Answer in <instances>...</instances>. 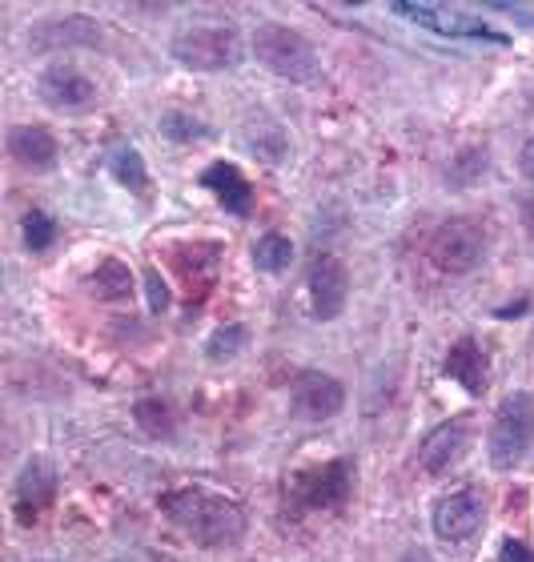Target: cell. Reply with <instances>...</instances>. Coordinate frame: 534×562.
Returning <instances> with one entry per match:
<instances>
[{"label":"cell","instance_id":"obj_10","mask_svg":"<svg viewBox=\"0 0 534 562\" xmlns=\"http://www.w3.org/2000/svg\"><path fill=\"white\" fill-rule=\"evenodd\" d=\"M36 93H41V101H45V105L73 113V109L93 105L97 85L89 81L77 65H69V60H57V65H48V69L36 77Z\"/></svg>","mask_w":534,"mask_h":562},{"label":"cell","instance_id":"obj_11","mask_svg":"<svg viewBox=\"0 0 534 562\" xmlns=\"http://www.w3.org/2000/svg\"><path fill=\"white\" fill-rule=\"evenodd\" d=\"M57 498V467L48 458H29L12 486V510L21 522H33L48 503Z\"/></svg>","mask_w":534,"mask_h":562},{"label":"cell","instance_id":"obj_27","mask_svg":"<svg viewBox=\"0 0 534 562\" xmlns=\"http://www.w3.org/2000/svg\"><path fill=\"white\" fill-rule=\"evenodd\" d=\"M402 562H430V554H426V551H410Z\"/></svg>","mask_w":534,"mask_h":562},{"label":"cell","instance_id":"obj_14","mask_svg":"<svg viewBox=\"0 0 534 562\" xmlns=\"http://www.w3.org/2000/svg\"><path fill=\"white\" fill-rule=\"evenodd\" d=\"M201 186L210 189V193H218V201L233 213V217H245V213L254 210V186L245 181L237 165L213 161L210 169L201 173Z\"/></svg>","mask_w":534,"mask_h":562},{"label":"cell","instance_id":"obj_23","mask_svg":"<svg viewBox=\"0 0 534 562\" xmlns=\"http://www.w3.org/2000/svg\"><path fill=\"white\" fill-rule=\"evenodd\" d=\"M245 346V326H221L210 341V358L221 362V358H233V353Z\"/></svg>","mask_w":534,"mask_h":562},{"label":"cell","instance_id":"obj_6","mask_svg":"<svg viewBox=\"0 0 534 562\" xmlns=\"http://www.w3.org/2000/svg\"><path fill=\"white\" fill-rule=\"evenodd\" d=\"M390 9L398 16H407V21L422 24L430 33L438 36H470V41H490V45H507V36L494 33L487 21H478L470 12L463 9H442V4H414V0H394Z\"/></svg>","mask_w":534,"mask_h":562},{"label":"cell","instance_id":"obj_26","mask_svg":"<svg viewBox=\"0 0 534 562\" xmlns=\"http://www.w3.org/2000/svg\"><path fill=\"white\" fill-rule=\"evenodd\" d=\"M519 165H523V173H526V177H531V181H534V137L526 140V145H523V157H519Z\"/></svg>","mask_w":534,"mask_h":562},{"label":"cell","instance_id":"obj_9","mask_svg":"<svg viewBox=\"0 0 534 562\" xmlns=\"http://www.w3.org/2000/svg\"><path fill=\"white\" fill-rule=\"evenodd\" d=\"M290 402H293V414H298V418L325 422L346 406V390H342L337 378L322 374V370H302V374L293 378Z\"/></svg>","mask_w":534,"mask_h":562},{"label":"cell","instance_id":"obj_15","mask_svg":"<svg viewBox=\"0 0 534 562\" xmlns=\"http://www.w3.org/2000/svg\"><path fill=\"white\" fill-rule=\"evenodd\" d=\"M446 378H454L466 394L487 390V350L475 338H458L446 353Z\"/></svg>","mask_w":534,"mask_h":562},{"label":"cell","instance_id":"obj_8","mask_svg":"<svg viewBox=\"0 0 534 562\" xmlns=\"http://www.w3.org/2000/svg\"><path fill=\"white\" fill-rule=\"evenodd\" d=\"M482 518H487L482 491L478 486H463V491H450L446 498H438V506H434V535L442 542H466L478 535Z\"/></svg>","mask_w":534,"mask_h":562},{"label":"cell","instance_id":"obj_7","mask_svg":"<svg viewBox=\"0 0 534 562\" xmlns=\"http://www.w3.org/2000/svg\"><path fill=\"white\" fill-rule=\"evenodd\" d=\"M482 249H487V234L466 217L438 225V234L430 237V258L446 273H470L482 261Z\"/></svg>","mask_w":534,"mask_h":562},{"label":"cell","instance_id":"obj_21","mask_svg":"<svg viewBox=\"0 0 534 562\" xmlns=\"http://www.w3.org/2000/svg\"><path fill=\"white\" fill-rule=\"evenodd\" d=\"M162 133L174 140V145H186V140H193V137H205L210 130H205L201 121L189 117V113H169V117L162 121Z\"/></svg>","mask_w":534,"mask_h":562},{"label":"cell","instance_id":"obj_12","mask_svg":"<svg viewBox=\"0 0 534 562\" xmlns=\"http://www.w3.org/2000/svg\"><path fill=\"white\" fill-rule=\"evenodd\" d=\"M346 297H349L346 266L337 258H330V254L314 258V266H310V314L330 322V317H337L346 310Z\"/></svg>","mask_w":534,"mask_h":562},{"label":"cell","instance_id":"obj_20","mask_svg":"<svg viewBox=\"0 0 534 562\" xmlns=\"http://www.w3.org/2000/svg\"><path fill=\"white\" fill-rule=\"evenodd\" d=\"M89 36H93V29H89L81 16H73L69 24L57 21V24H45V29H36L33 45L36 48H57V41H65V45H69V41H89Z\"/></svg>","mask_w":534,"mask_h":562},{"label":"cell","instance_id":"obj_17","mask_svg":"<svg viewBox=\"0 0 534 562\" xmlns=\"http://www.w3.org/2000/svg\"><path fill=\"white\" fill-rule=\"evenodd\" d=\"M89 290H93L97 297L121 302V297H129V293H133V273H129L125 261L105 258V261H101V266L93 270V278H89Z\"/></svg>","mask_w":534,"mask_h":562},{"label":"cell","instance_id":"obj_4","mask_svg":"<svg viewBox=\"0 0 534 562\" xmlns=\"http://www.w3.org/2000/svg\"><path fill=\"white\" fill-rule=\"evenodd\" d=\"M354 482H358V470L349 458H334L325 467L298 470L290 482H286V494H290L293 506L302 510H334L354 494Z\"/></svg>","mask_w":534,"mask_h":562},{"label":"cell","instance_id":"obj_13","mask_svg":"<svg viewBox=\"0 0 534 562\" xmlns=\"http://www.w3.org/2000/svg\"><path fill=\"white\" fill-rule=\"evenodd\" d=\"M466 446H470V422L466 418L442 422L438 430H430L419 446L422 470H426V474H442V470H450L454 462L466 454Z\"/></svg>","mask_w":534,"mask_h":562},{"label":"cell","instance_id":"obj_1","mask_svg":"<svg viewBox=\"0 0 534 562\" xmlns=\"http://www.w3.org/2000/svg\"><path fill=\"white\" fill-rule=\"evenodd\" d=\"M162 510L186 539L198 547H233L245 535V510L225 494L186 486V491L162 494Z\"/></svg>","mask_w":534,"mask_h":562},{"label":"cell","instance_id":"obj_25","mask_svg":"<svg viewBox=\"0 0 534 562\" xmlns=\"http://www.w3.org/2000/svg\"><path fill=\"white\" fill-rule=\"evenodd\" d=\"M502 562H534V551L526 547V542L507 539L502 542Z\"/></svg>","mask_w":534,"mask_h":562},{"label":"cell","instance_id":"obj_18","mask_svg":"<svg viewBox=\"0 0 534 562\" xmlns=\"http://www.w3.org/2000/svg\"><path fill=\"white\" fill-rule=\"evenodd\" d=\"M109 169H113L116 181L125 189H133V193H145V189H149V169H145V161H141V153L133 149V145H116V149L109 153Z\"/></svg>","mask_w":534,"mask_h":562},{"label":"cell","instance_id":"obj_24","mask_svg":"<svg viewBox=\"0 0 534 562\" xmlns=\"http://www.w3.org/2000/svg\"><path fill=\"white\" fill-rule=\"evenodd\" d=\"M145 290H149V310H153V314H165V310H169V285L162 281V273H157V270L145 273Z\"/></svg>","mask_w":534,"mask_h":562},{"label":"cell","instance_id":"obj_19","mask_svg":"<svg viewBox=\"0 0 534 562\" xmlns=\"http://www.w3.org/2000/svg\"><path fill=\"white\" fill-rule=\"evenodd\" d=\"M290 261H293L290 237L266 234V237H262V241L254 246V266H257L262 273H281V270H290Z\"/></svg>","mask_w":534,"mask_h":562},{"label":"cell","instance_id":"obj_5","mask_svg":"<svg viewBox=\"0 0 534 562\" xmlns=\"http://www.w3.org/2000/svg\"><path fill=\"white\" fill-rule=\"evenodd\" d=\"M174 57L186 69H198V72L233 69L242 60V41L225 24H193V29L174 36Z\"/></svg>","mask_w":534,"mask_h":562},{"label":"cell","instance_id":"obj_2","mask_svg":"<svg viewBox=\"0 0 534 562\" xmlns=\"http://www.w3.org/2000/svg\"><path fill=\"white\" fill-rule=\"evenodd\" d=\"M254 53L269 72H278L290 85H322L325 69L314 45L286 24H262L254 33Z\"/></svg>","mask_w":534,"mask_h":562},{"label":"cell","instance_id":"obj_16","mask_svg":"<svg viewBox=\"0 0 534 562\" xmlns=\"http://www.w3.org/2000/svg\"><path fill=\"white\" fill-rule=\"evenodd\" d=\"M9 153L29 169H48L57 161V140L41 125H16V130H9Z\"/></svg>","mask_w":534,"mask_h":562},{"label":"cell","instance_id":"obj_3","mask_svg":"<svg viewBox=\"0 0 534 562\" xmlns=\"http://www.w3.org/2000/svg\"><path fill=\"white\" fill-rule=\"evenodd\" d=\"M534 442V398L526 390H514L507 394L494 414V426H490V467L494 470H514L531 454Z\"/></svg>","mask_w":534,"mask_h":562},{"label":"cell","instance_id":"obj_22","mask_svg":"<svg viewBox=\"0 0 534 562\" xmlns=\"http://www.w3.org/2000/svg\"><path fill=\"white\" fill-rule=\"evenodd\" d=\"M53 237H57V225H53V217H48V213L33 210L29 217H24V246H29V249H45Z\"/></svg>","mask_w":534,"mask_h":562}]
</instances>
